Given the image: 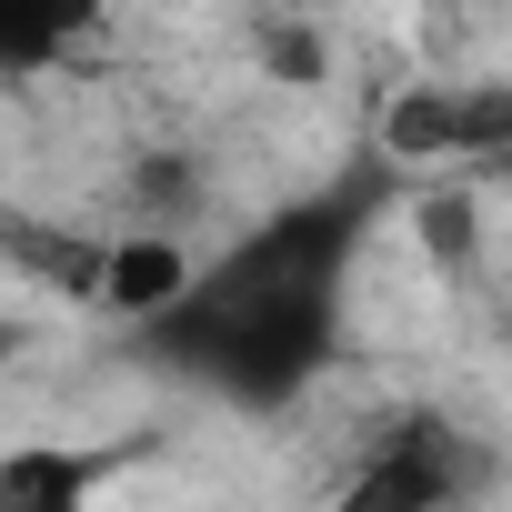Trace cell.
<instances>
[{"label": "cell", "instance_id": "3", "mask_svg": "<svg viewBox=\"0 0 512 512\" xmlns=\"http://www.w3.org/2000/svg\"><path fill=\"white\" fill-rule=\"evenodd\" d=\"M191 282H201V262H191L181 231H161V221L111 231V272H101V312H111V322H141V332H151Z\"/></svg>", "mask_w": 512, "mask_h": 512}, {"label": "cell", "instance_id": "2", "mask_svg": "<svg viewBox=\"0 0 512 512\" xmlns=\"http://www.w3.org/2000/svg\"><path fill=\"white\" fill-rule=\"evenodd\" d=\"M462 482L472 472H462V452H452L442 422H392V432H372V462L342 472L332 492L362 502V512H422V502H452Z\"/></svg>", "mask_w": 512, "mask_h": 512}, {"label": "cell", "instance_id": "5", "mask_svg": "<svg viewBox=\"0 0 512 512\" xmlns=\"http://www.w3.org/2000/svg\"><path fill=\"white\" fill-rule=\"evenodd\" d=\"M251 51H262V71H272V81H292V91H322V81H332V41H322V31H302V21H272Z\"/></svg>", "mask_w": 512, "mask_h": 512}, {"label": "cell", "instance_id": "1", "mask_svg": "<svg viewBox=\"0 0 512 512\" xmlns=\"http://www.w3.org/2000/svg\"><path fill=\"white\" fill-rule=\"evenodd\" d=\"M352 231L362 211L352 201H312V211H282L272 231H251L221 272H201L161 322V362L231 392V402H292L322 362H332V312H342V282H352Z\"/></svg>", "mask_w": 512, "mask_h": 512}, {"label": "cell", "instance_id": "4", "mask_svg": "<svg viewBox=\"0 0 512 512\" xmlns=\"http://www.w3.org/2000/svg\"><path fill=\"white\" fill-rule=\"evenodd\" d=\"M91 482H101L91 452H41V442H21L11 462H0V502H21V512H61V502H81Z\"/></svg>", "mask_w": 512, "mask_h": 512}, {"label": "cell", "instance_id": "6", "mask_svg": "<svg viewBox=\"0 0 512 512\" xmlns=\"http://www.w3.org/2000/svg\"><path fill=\"white\" fill-rule=\"evenodd\" d=\"M502 352H512V322H502Z\"/></svg>", "mask_w": 512, "mask_h": 512}]
</instances>
